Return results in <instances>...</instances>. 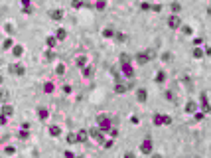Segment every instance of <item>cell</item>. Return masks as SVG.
I'll list each match as a JSON object with an SVG mask.
<instances>
[{"instance_id": "74e56055", "label": "cell", "mask_w": 211, "mask_h": 158, "mask_svg": "<svg viewBox=\"0 0 211 158\" xmlns=\"http://www.w3.org/2000/svg\"><path fill=\"white\" fill-rule=\"evenodd\" d=\"M162 59H164V61H170V59H172V53H162Z\"/></svg>"}, {"instance_id": "5bb4252c", "label": "cell", "mask_w": 211, "mask_h": 158, "mask_svg": "<svg viewBox=\"0 0 211 158\" xmlns=\"http://www.w3.org/2000/svg\"><path fill=\"white\" fill-rule=\"evenodd\" d=\"M2 115H4V117L14 115V107H12V105H2Z\"/></svg>"}, {"instance_id": "52a82bcc", "label": "cell", "mask_w": 211, "mask_h": 158, "mask_svg": "<svg viewBox=\"0 0 211 158\" xmlns=\"http://www.w3.org/2000/svg\"><path fill=\"white\" fill-rule=\"evenodd\" d=\"M168 26H170L172 30H178L180 26H182V20H180V16H178V14H172V16L168 18Z\"/></svg>"}, {"instance_id": "f35d334b", "label": "cell", "mask_w": 211, "mask_h": 158, "mask_svg": "<svg viewBox=\"0 0 211 158\" xmlns=\"http://www.w3.org/2000/svg\"><path fill=\"white\" fill-rule=\"evenodd\" d=\"M150 8L154 10V12H162V6H160V4H154V6H150Z\"/></svg>"}, {"instance_id": "30bf717a", "label": "cell", "mask_w": 211, "mask_h": 158, "mask_svg": "<svg viewBox=\"0 0 211 158\" xmlns=\"http://www.w3.org/2000/svg\"><path fill=\"white\" fill-rule=\"evenodd\" d=\"M186 113H189V115L197 113V103L195 101H188V103H186Z\"/></svg>"}, {"instance_id": "db71d44e", "label": "cell", "mask_w": 211, "mask_h": 158, "mask_svg": "<svg viewBox=\"0 0 211 158\" xmlns=\"http://www.w3.org/2000/svg\"><path fill=\"white\" fill-rule=\"evenodd\" d=\"M2 81H4V79H2V75H0V85H2Z\"/></svg>"}, {"instance_id": "f6af8a7d", "label": "cell", "mask_w": 211, "mask_h": 158, "mask_svg": "<svg viewBox=\"0 0 211 158\" xmlns=\"http://www.w3.org/2000/svg\"><path fill=\"white\" fill-rule=\"evenodd\" d=\"M6 32H8V34H14V28H12V24H6Z\"/></svg>"}, {"instance_id": "bcb514c9", "label": "cell", "mask_w": 211, "mask_h": 158, "mask_svg": "<svg viewBox=\"0 0 211 158\" xmlns=\"http://www.w3.org/2000/svg\"><path fill=\"white\" fill-rule=\"evenodd\" d=\"M108 133H111V136H113V139H114V136H118V130H117V129H111Z\"/></svg>"}, {"instance_id": "d590c367", "label": "cell", "mask_w": 211, "mask_h": 158, "mask_svg": "<svg viewBox=\"0 0 211 158\" xmlns=\"http://www.w3.org/2000/svg\"><path fill=\"white\" fill-rule=\"evenodd\" d=\"M0 101H2V103L8 101V91H0Z\"/></svg>"}, {"instance_id": "7c38bea8", "label": "cell", "mask_w": 211, "mask_h": 158, "mask_svg": "<svg viewBox=\"0 0 211 158\" xmlns=\"http://www.w3.org/2000/svg\"><path fill=\"white\" fill-rule=\"evenodd\" d=\"M122 73H124L126 77H134V69H132V65H130V63L122 65Z\"/></svg>"}, {"instance_id": "4fadbf2b", "label": "cell", "mask_w": 211, "mask_h": 158, "mask_svg": "<svg viewBox=\"0 0 211 158\" xmlns=\"http://www.w3.org/2000/svg\"><path fill=\"white\" fill-rule=\"evenodd\" d=\"M55 43H57L55 36H47V38H46V46H47L49 49H53V48H55Z\"/></svg>"}, {"instance_id": "836d02e7", "label": "cell", "mask_w": 211, "mask_h": 158, "mask_svg": "<svg viewBox=\"0 0 211 158\" xmlns=\"http://www.w3.org/2000/svg\"><path fill=\"white\" fill-rule=\"evenodd\" d=\"M180 28H182V32L186 34V36H192V32H193V30L189 28V26H180Z\"/></svg>"}, {"instance_id": "ffe728a7", "label": "cell", "mask_w": 211, "mask_h": 158, "mask_svg": "<svg viewBox=\"0 0 211 158\" xmlns=\"http://www.w3.org/2000/svg\"><path fill=\"white\" fill-rule=\"evenodd\" d=\"M49 134H52V136H59V134H61V129H59L57 125H52V127H49Z\"/></svg>"}, {"instance_id": "f5cc1de1", "label": "cell", "mask_w": 211, "mask_h": 158, "mask_svg": "<svg viewBox=\"0 0 211 158\" xmlns=\"http://www.w3.org/2000/svg\"><path fill=\"white\" fill-rule=\"evenodd\" d=\"M152 158H162V154H152Z\"/></svg>"}, {"instance_id": "9c48e42d", "label": "cell", "mask_w": 211, "mask_h": 158, "mask_svg": "<svg viewBox=\"0 0 211 158\" xmlns=\"http://www.w3.org/2000/svg\"><path fill=\"white\" fill-rule=\"evenodd\" d=\"M136 99L140 101V103H144V101L148 99V91H146L144 87H140V89H136Z\"/></svg>"}, {"instance_id": "9a60e30c", "label": "cell", "mask_w": 211, "mask_h": 158, "mask_svg": "<svg viewBox=\"0 0 211 158\" xmlns=\"http://www.w3.org/2000/svg\"><path fill=\"white\" fill-rule=\"evenodd\" d=\"M67 38V30H63V28H59L55 32V40H59V42H63V40Z\"/></svg>"}, {"instance_id": "c3c4849f", "label": "cell", "mask_w": 211, "mask_h": 158, "mask_svg": "<svg viewBox=\"0 0 211 158\" xmlns=\"http://www.w3.org/2000/svg\"><path fill=\"white\" fill-rule=\"evenodd\" d=\"M65 158H75V154L71 152V150H65Z\"/></svg>"}, {"instance_id": "ab89813d", "label": "cell", "mask_w": 211, "mask_h": 158, "mask_svg": "<svg viewBox=\"0 0 211 158\" xmlns=\"http://www.w3.org/2000/svg\"><path fill=\"white\" fill-rule=\"evenodd\" d=\"M8 123V117H4V115H0V125H6Z\"/></svg>"}, {"instance_id": "8992f818", "label": "cell", "mask_w": 211, "mask_h": 158, "mask_svg": "<svg viewBox=\"0 0 211 158\" xmlns=\"http://www.w3.org/2000/svg\"><path fill=\"white\" fill-rule=\"evenodd\" d=\"M140 152H142V154H152V139H148V136H146V139L142 140Z\"/></svg>"}, {"instance_id": "816d5d0a", "label": "cell", "mask_w": 211, "mask_h": 158, "mask_svg": "<svg viewBox=\"0 0 211 158\" xmlns=\"http://www.w3.org/2000/svg\"><path fill=\"white\" fill-rule=\"evenodd\" d=\"M124 158H134V152H124Z\"/></svg>"}, {"instance_id": "e575fe53", "label": "cell", "mask_w": 211, "mask_h": 158, "mask_svg": "<svg viewBox=\"0 0 211 158\" xmlns=\"http://www.w3.org/2000/svg\"><path fill=\"white\" fill-rule=\"evenodd\" d=\"M105 6H107V4H105V0H97L95 8H97V10H105Z\"/></svg>"}, {"instance_id": "8d00e7d4", "label": "cell", "mask_w": 211, "mask_h": 158, "mask_svg": "<svg viewBox=\"0 0 211 158\" xmlns=\"http://www.w3.org/2000/svg\"><path fill=\"white\" fill-rule=\"evenodd\" d=\"M4 150H6V154H14V152H16V148H14V146H6Z\"/></svg>"}, {"instance_id": "83f0119b", "label": "cell", "mask_w": 211, "mask_h": 158, "mask_svg": "<svg viewBox=\"0 0 211 158\" xmlns=\"http://www.w3.org/2000/svg\"><path fill=\"white\" fill-rule=\"evenodd\" d=\"M103 36H105V38H113V36H114V30L113 28H105L103 30Z\"/></svg>"}, {"instance_id": "1f68e13d", "label": "cell", "mask_w": 211, "mask_h": 158, "mask_svg": "<svg viewBox=\"0 0 211 158\" xmlns=\"http://www.w3.org/2000/svg\"><path fill=\"white\" fill-rule=\"evenodd\" d=\"M162 125H172V117L162 115Z\"/></svg>"}, {"instance_id": "603a6c76", "label": "cell", "mask_w": 211, "mask_h": 158, "mask_svg": "<svg viewBox=\"0 0 211 158\" xmlns=\"http://www.w3.org/2000/svg\"><path fill=\"white\" fill-rule=\"evenodd\" d=\"M55 73L57 75H65V65H63V63H57V67H55Z\"/></svg>"}, {"instance_id": "6da1fadb", "label": "cell", "mask_w": 211, "mask_h": 158, "mask_svg": "<svg viewBox=\"0 0 211 158\" xmlns=\"http://www.w3.org/2000/svg\"><path fill=\"white\" fill-rule=\"evenodd\" d=\"M97 123H99V130H111L113 129V121H111V117H107V115H99Z\"/></svg>"}, {"instance_id": "ac0fdd59", "label": "cell", "mask_w": 211, "mask_h": 158, "mask_svg": "<svg viewBox=\"0 0 211 158\" xmlns=\"http://www.w3.org/2000/svg\"><path fill=\"white\" fill-rule=\"evenodd\" d=\"M75 136H77V142H85V140H87V136H89V133H87V130H79Z\"/></svg>"}, {"instance_id": "ee69618b", "label": "cell", "mask_w": 211, "mask_h": 158, "mask_svg": "<svg viewBox=\"0 0 211 158\" xmlns=\"http://www.w3.org/2000/svg\"><path fill=\"white\" fill-rule=\"evenodd\" d=\"M140 8H142V10H150V4H148V2H142Z\"/></svg>"}, {"instance_id": "f546056e", "label": "cell", "mask_w": 211, "mask_h": 158, "mask_svg": "<svg viewBox=\"0 0 211 158\" xmlns=\"http://www.w3.org/2000/svg\"><path fill=\"white\" fill-rule=\"evenodd\" d=\"M67 142H69V144H75L77 142V136L73 133H69V134H67Z\"/></svg>"}, {"instance_id": "7bdbcfd3", "label": "cell", "mask_w": 211, "mask_h": 158, "mask_svg": "<svg viewBox=\"0 0 211 158\" xmlns=\"http://www.w3.org/2000/svg\"><path fill=\"white\" fill-rule=\"evenodd\" d=\"M114 36H117V40H120V42H124V40H126V36H124V34H114Z\"/></svg>"}, {"instance_id": "5b68a950", "label": "cell", "mask_w": 211, "mask_h": 158, "mask_svg": "<svg viewBox=\"0 0 211 158\" xmlns=\"http://www.w3.org/2000/svg\"><path fill=\"white\" fill-rule=\"evenodd\" d=\"M128 87H132V81H128V83H120V81H117V83H114V93L122 95V93H126V91H128Z\"/></svg>"}, {"instance_id": "7dc6e473", "label": "cell", "mask_w": 211, "mask_h": 158, "mask_svg": "<svg viewBox=\"0 0 211 158\" xmlns=\"http://www.w3.org/2000/svg\"><path fill=\"white\" fill-rule=\"evenodd\" d=\"M18 136H20V139H28V130H22V133H20Z\"/></svg>"}, {"instance_id": "4dcf8cb0", "label": "cell", "mask_w": 211, "mask_h": 158, "mask_svg": "<svg viewBox=\"0 0 211 158\" xmlns=\"http://www.w3.org/2000/svg\"><path fill=\"white\" fill-rule=\"evenodd\" d=\"M12 46H14V42H12V40H4V43H2V48H4V49H10V48H12Z\"/></svg>"}, {"instance_id": "cb8c5ba5", "label": "cell", "mask_w": 211, "mask_h": 158, "mask_svg": "<svg viewBox=\"0 0 211 158\" xmlns=\"http://www.w3.org/2000/svg\"><path fill=\"white\" fill-rule=\"evenodd\" d=\"M53 89H55V85H53V83H49V81L43 83V91H46V93H53Z\"/></svg>"}, {"instance_id": "3957f363", "label": "cell", "mask_w": 211, "mask_h": 158, "mask_svg": "<svg viewBox=\"0 0 211 158\" xmlns=\"http://www.w3.org/2000/svg\"><path fill=\"white\" fill-rule=\"evenodd\" d=\"M10 73H12V75H18V77H22L24 73H26V67L24 65H20V63H10Z\"/></svg>"}, {"instance_id": "b9f144b4", "label": "cell", "mask_w": 211, "mask_h": 158, "mask_svg": "<svg viewBox=\"0 0 211 158\" xmlns=\"http://www.w3.org/2000/svg\"><path fill=\"white\" fill-rule=\"evenodd\" d=\"M166 99H168V101H174V93H172V91H166Z\"/></svg>"}, {"instance_id": "4316f807", "label": "cell", "mask_w": 211, "mask_h": 158, "mask_svg": "<svg viewBox=\"0 0 211 158\" xmlns=\"http://www.w3.org/2000/svg\"><path fill=\"white\" fill-rule=\"evenodd\" d=\"M193 58L201 59V58H203V49H201V48H193Z\"/></svg>"}, {"instance_id": "e0dca14e", "label": "cell", "mask_w": 211, "mask_h": 158, "mask_svg": "<svg viewBox=\"0 0 211 158\" xmlns=\"http://www.w3.org/2000/svg\"><path fill=\"white\" fill-rule=\"evenodd\" d=\"M75 63H77V67H81V69H83V67L87 65V58H85V55H77V58H75Z\"/></svg>"}, {"instance_id": "d6a6232c", "label": "cell", "mask_w": 211, "mask_h": 158, "mask_svg": "<svg viewBox=\"0 0 211 158\" xmlns=\"http://www.w3.org/2000/svg\"><path fill=\"white\" fill-rule=\"evenodd\" d=\"M180 10H182V6H180L178 2H172V12H174V14H178Z\"/></svg>"}, {"instance_id": "ba28073f", "label": "cell", "mask_w": 211, "mask_h": 158, "mask_svg": "<svg viewBox=\"0 0 211 158\" xmlns=\"http://www.w3.org/2000/svg\"><path fill=\"white\" fill-rule=\"evenodd\" d=\"M199 101H201V113H203V115L209 113L211 107H209V103H207V93H201V95H199Z\"/></svg>"}, {"instance_id": "60d3db41", "label": "cell", "mask_w": 211, "mask_h": 158, "mask_svg": "<svg viewBox=\"0 0 211 158\" xmlns=\"http://www.w3.org/2000/svg\"><path fill=\"white\" fill-rule=\"evenodd\" d=\"M103 146H105V148H111V146H113V140H105Z\"/></svg>"}, {"instance_id": "f1b7e54d", "label": "cell", "mask_w": 211, "mask_h": 158, "mask_svg": "<svg viewBox=\"0 0 211 158\" xmlns=\"http://www.w3.org/2000/svg\"><path fill=\"white\" fill-rule=\"evenodd\" d=\"M83 4H85V0H71V6L73 8H81Z\"/></svg>"}, {"instance_id": "d6986e66", "label": "cell", "mask_w": 211, "mask_h": 158, "mask_svg": "<svg viewBox=\"0 0 211 158\" xmlns=\"http://www.w3.org/2000/svg\"><path fill=\"white\" fill-rule=\"evenodd\" d=\"M118 59H120V65H126V63H130V61H132V58L128 55L126 52H124V53H120V58H118Z\"/></svg>"}, {"instance_id": "277c9868", "label": "cell", "mask_w": 211, "mask_h": 158, "mask_svg": "<svg viewBox=\"0 0 211 158\" xmlns=\"http://www.w3.org/2000/svg\"><path fill=\"white\" fill-rule=\"evenodd\" d=\"M89 136H91V139H95V140H97V142H99V144H103V142H105V136H103V130H99V129H97V127H95V129H91V130H89Z\"/></svg>"}, {"instance_id": "f907efd6", "label": "cell", "mask_w": 211, "mask_h": 158, "mask_svg": "<svg viewBox=\"0 0 211 158\" xmlns=\"http://www.w3.org/2000/svg\"><path fill=\"white\" fill-rule=\"evenodd\" d=\"M46 59H47V61H49V59H53V53H52V52H47V53H46Z\"/></svg>"}, {"instance_id": "681fc988", "label": "cell", "mask_w": 211, "mask_h": 158, "mask_svg": "<svg viewBox=\"0 0 211 158\" xmlns=\"http://www.w3.org/2000/svg\"><path fill=\"white\" fill-rule=\"evenodd\" d=\"M20 2H22V6H24V8H28V6H30V2H32V0H20Z\"/></svg>"}, {"instance_id": "7a4b0ae2", "label": "cell", "mask_w": 211, "mask_h": 158, "mask_svg": "<svg viewBox=\"0 0 211 158\" xmlns=\"http://www.w3.org/2000/svg\"><path fill=\"white\" fill-rule=\"evenodd\" d=\"M152 58H154V52H152V49H148V52H140V53H136V63L144 65V63H148Z\"/></svg>"}, {"instance_id": "8fae6325", "label": "cell", "mask_w": 211, "mask_h": 158, "mask_svg": "<svg viewBox=\"0 0 211 158\" xmlns=\"http://www.w3.org/2000/svg\"><path fill=\"white\" fill-rule=\"evenodd\" d=\"M49 18H52V20H61V18H63V10H59V8L52 10V12H49Z\"/></svg>"}, {"instance_id": "2e32d148", "label": "cell", "mask_w": 211, "mask_h": 158, "mask_svg": "<svg viewBox=\"0 0 211 158\" xmlns=\"http://www.w3.org/2000/svg\"><path fill=\"white\" fill-rule=\"evenodd\" d=\"M38 117H40L42 121H46L47 117H49V111H47L46 107H40V109H38Z\"/></svg>"}, {"instance_id": "484cf974", "label": "cell", "mask_w": 211, "mask_h": 158, "mask_svg": "<svg viewBox=\"0 0 211 158\" xmlns=\"http://www.w3.org/2000/svg\"><path fill=\"white\" fill-rule=\"evenodd\" d=\"M166 81V73L164 71H158L156 73V83H164Z\"/></svg>"}, {"instance_id": "d4e9b609", "label": "cell", "mask_w": 211, "mask_h": 158, "mask_svg": "<svg viewBox=\"0 0 211 158\" xmlns=\"http://www.w3.org/2000/svg\"><path fill=\"white\" fill-rule=\"evenodd\" d=\"M83 75L85 77H91V75H93V65H85L83 67Z\"/></svg>"}, {"instance_id": "44dd1931", "label": "cell", "mask_w": 211, "mask_h": 158, "mask_svg": "<svg viewBox=\"0 0 211 158\" xmlns=\"http://www.w3.org/2000/svg\"><path fill=\"white\" fill-rule=\"evenodd\" d=\"M152 123H154L156 127H162V115H160V113H156V115L152 117Z\"/></svg>"}, {"instance_id": "7402d4cb", "label": "cell", "mask_w": 211, "mask_h": 158, "mask_svg": "<svg viewBox=\"0 0 211 158\" xmlns=\"http://www.w3.org/2000/svg\"><path fill=\"white\" fill-rule=\"evenodd\" d=\"M12 53H14V58H20V55H22V53H24V48H22V46H14V49H12Z\"/></svg>"}]
</instances>
